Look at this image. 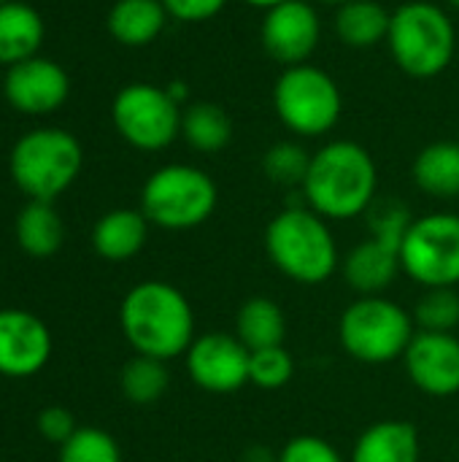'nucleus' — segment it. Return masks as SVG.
I'll return each instance as SVG.
<instances>
[{"instance_id":"34","label":"nucleus","mask_w":459,"mask_h":462,"mask_svg":"<svg viewBox=\"0 0 459 462\" xmlns=\"http://www.w3.org/2000/svg\"><path fill=\"white\" fill-rule=\"evenodd\" d=\"M243 3H249V5H254V8H273V5H279V3H284V0H243Z\"/></svg>"},{"instance_id":"10","label":"nucleus","mask_w":459,"mask_h":462,"mask_svg":"<svg viewBox=\"0 0 459 462\" xmlns=\"http://www.w3.org/2000/svg\"><path fill=\"white\" fill-rule=\"evenodd\" d=\"M403 273L425 290L459 284V217L436 211L417 217L400 246Z\"/></svg>"},{"instance_id":"15","label":"nucleus","mask_w":459,"mask_h":462,"mask_svg":"<svg viewBox=\"0 0 459 462\" xmlns=\"http://www.w3.org/2000/svg\"><path fill=\"white\" fill-rule=\"evenodd\" d=\"M403 365L411 384L430 398H452L459 393V338L454 333L417 330Z\"/></svg>"},{"instance_id":"28","label":"nucleus","mask_w":459,"mask_h":462,"mask_svg":"<svg viewBox=\"0 0 459 462\" xmlns=\"http://www.w3.org/2000/svg\"><path fill=\"white\" fill-rule=\"evenodd\" d=\"M308 165H311V154L295 141H279L262 157L265 176L279 187H303Z\"/></svg>"},{"instance_id":"14","label":"nucleus","mask_w":459,"mask_h":462,"mask_svg":"<svg viewBox=\"0 0 459 462\" xmlns=\"http://www.w3.org/2000/svg\"><path fill=\"white\" fill-rule=\"evenodd\" d=\"M319 35H322L319 16L314 5L306 0H284L268 8L260 27L262 49L284 68L303 65L314 54Z\"/></svg>"},{"instance_id":"37","label":"nucleus","mask_w":459,"mask_h":462,"mask_svg":"<svg viewBox=\"0 0 459 462\" xmlns=\"http://www.w3.org/2000/svg\"><path fill=\"white\" fill-rule=\"evenodd\" d=\"M3 3H8V0H0V5H3Z\"/></svg>"},{"instance_id":"36","label":"nucleus","mask_w":459,"mask_h":462,"mask_svg":"<svg viewBox=\"0 0 459 462\" xmlns=\"http://www.w3.org/2000/svg\"><path fill=\"white\" fill-rule=\"evenodd\" d=\"M449 3H452V5H454V8H459V0H449Z\"/></svg>"},{"instance_id":"22","label":"nucleus","mask_w":459,"mask_h":462,"mask_svg":"<svg viewBox=\"0 0 459 462\" xmlns=\"http://www.w3.org/2000/svg\"><path fill=\"white\" fill-rule=\"evenodd\" d=\"M414 181L417 187L441 200L459 198V143L457 141H436L425 146L414 160Z\"/></svg>"},{"instance_id":"33","label":"nucleus","mask_w":459,"mask_h":462,"mask_svg":"<svg viewBox=\"0 0 459 462\" xmlns=\"http://www.w3.org/2000/svg\"><path fill=\"white\" fill-rule=\"evenodd\" d=\"M168 16L179 19V22H206L211 16H216L227 0H162Z\"/></svg>"},{"instance_id":"5","label":"nucleus","mask_w":459,"mask_h":462,"mask_svg":"<svg viewBox=\"0 0 459 462\" xmlns=\"http://www.w3.org/2000/svg\"><path fill=\"white\" fill-rule=\"evenodd\" d=\"M81 162L84 152L76 135L60 127H38L14 143L8 171L30 200L51 203L76 181Z\"/></svg>"},{"instance_id":"23","label":"nucleus","mask_w":459,"mask_h":462,"mask_svg":"<svg viewBox=\"0 0 459 462\" xmlns=\"http://www.w3.org/2000/svg\"><path fill=\"white\" fill-rule=\"evenodd\" d=\"M392 14L376 0H349L338 8L335 32L352 49H371L390 35Z\"/></svg>"},{"instance_id":"13","label":"nucleus","mask_w":459,"mask_h":462,"mask_svg":"<svg viewBox=\"0 0 459 462\" xmlns=\"http://www.w3.org/2000/svg\"><path fill=\"white\" fill-rule=\"evenodd\" d=\"M3 95L8 106L27 116H46L62 108L70 95V79L54 60L30 57L5 70Z\"/></svg>"},{"instance_id":"20","label":"nucleus","mask_w":459,"mask_h":462,"mask_svg":"<svg viewBox=\"0 0 459 462\" xmlns=\"http://www.w3.org/2000/svg\"><path fill=\"white\" fill-rule=\"evenodd\" d=\"M233 333L249 352L284 346L287 338V317L273 298L254 295L243 300L235 311Z\"/></svg>"},{"instance_id":"16","label":"nucleus","mask_w":459,"mask_h":462,"mask_svg":"<svg viewBox=\"0 0 459 462\" xmlns=\"http://www.w3.org/2000/svg\"><path fill=\"white\" fill-rule=\"evenodd\" d=\"M51 355L46 325L19 309L0 311V374L24 379L38 374Z\"/></svg>"},{"instance_id":"29","label":"nucleus","mask_w":459,"mask_h":462,"mask_svg":"<svg viewBox=\"0 0 459 462\" xmlns=\"http://www.w3.org/2000/svg\"><path fill=\"white\" fill-rule=\"evenodd\" d=\"M60 462H122L119 444L100 428H78L60 452Z\"/></svg>"},{"instance_id":"25","label":"nucleus","mask_w":459,"mask_h":462,"mask_svg":"<svg viewBox=\"0 0 459 462\" xmlns=\"http://www.w3.org/2000/svg\"><path fill=\"white\" fill-rule=\"evenodd\" d=\"M181 135L195 152L214 154L230 143L233 122L216 103H192L181 114Z\"/></svg>"},{"instance_id":"8","label":"nucleus","mask_w":459,"mask_h":462,"mask_svg":"<svg viewBox=\"0 0 459 462\" xmlns=\"http://www.w3.org/2000/svg\"><path fill=\"white\" fill-rule=\"evenodd\" d=\"M219 192L208 173L195 165H165L141 189L143 217L162 230H192L211 219Z\"/></svg>"},{"instance_id":"18","label":"nucleus","mask_w":459,"mask_h":462,"mask_svg":"<svg viewBox=\"0 0 459 462\" xmlns=\"http://www.w3.org/2000/svg\"><path fill=\"white\" fill-rule=\"evenodd\" d=\"M149 219L135 208H114L97 219L92 230V246L103 260L124 263L135 257L149 238Z\"/></svg>"},{"instance_id":"31","label":"nucleus","mask_w":459,"mask_h":462,"mask_svg":"<svg viewBox=\"0 0 459 462\" xmlns=\"http://www.w3.org/2000/svg\"><path fill=\"white\" fill-rule=\"evenodd\" d=\"M276 462H346L344 455L322 436H311V433H303V436H295L289 439L281 452L276 455Z\"/></svg>"},{"instance_id":"35","label":"nucleus","mask_w":459,"mask_h":462,"mask_svg":"<svg viewBox=\"0 0 459 462\" xmlns=\"http://www.w3.org/2000/svg\"><path fill=\"white\" fill-rule=\"evenodd\" d=\"M317 3H325V5H338V8H341V5H346L349 0H317Z\"/></svg>"},{"instance_id":"32","label":"nucleus","mask_w":459,"mask_h":462,"mask_svg":"<svg viewBox=\"0 0 459 462\" xmlns=\"http://www.w3.org/2000/svg\"><path fill=\"white\" fill-rule=\"evenodd\" d=\"M38 430H41V436H43L46 441L62 447L78 428H76V420H73V414H70L68 409H62V406H49V409H43L41 417H38Z\"/></svg>"},{"instance_id":"1","label":"nucleus","mask_w":459,"mask_h":462,"mask_svg":"<svg viewBox=\"0 0 459 462\" xmlns=\"http://www.w3.org/2000/svg\"><path fill=\"white\" fill-rule=\"evenodd\" d=\"M379 171L371 152L354 141H330L317 154L303 181V200L327 222L368 214L376 203Z\"/></svg>"},{"instance_id":"24","label":"nucleus","mask_w":459,"mask_h":462,"mask_svg":"<svg viewBox=\"0 0 459 462\" xmlns=\"http://www.w3.org/2000/svg\"><path fill=\"white\" fill-rule=\"evenodd\" d=\"M62 219L51 203L30 200L16 219V241L30 257H51L62 246Z\"/></svg>"},{"instance_id":"30","label":"nucleus","mask_w":459,"mask_h":462,"mask_svg":"<svg viewBox=\"0 0 459 462\" xmlns=\"http://www.w3.org/2000/svg\"><path fill=\"white\" fill-rule=\"evenodd\" d=\"M295 376V360L284 346H271L252 352L249 357V384L257 390H281Z\"/></svg>"},{"instance_id":"4","label":"nucleus","mask_w":459,"mask_h":462,"mask_svg":"<svg viewBox=\"0 0 459 462\" xmlns=\"http://www.w3.org/2000/svg\"><path fill=\"white\" fill-rule=\"evenodd\" d=\"M365 217L371 236L354 244L346 257H341L344 282L357 292V298L384 295L403 273L400 246L414 222L409 206L400 200H376Z\"/></svg>"},{"instance_id":"21","label":"nucleus","mask_w":459,"mask_h":462,"mask_svg":"<svg viewBox=\"0 0 459 462\" xmlns=\"http://www.w3.org/2000/svg\"><path fill=\"white\" fill-rule=\"evenodd\" d=\"M168 11L162 0H116L108 11V32L122 46H149L165 30Z\"/></svg>"},{"instance_id":"2","label":"nucleus","mask_w":459,"mask_h":462,"mask_svg":"<svg viewBox=\"0 0 459 462\" xmlns=\"http://www.w3.org/2000/svg\"><path fill=\"white\" fill-rule=\"evenodd\" d=\"M119 322L135 355L173 360L187 355L195 341V311L187 295L168 282L135 284L119 309Z\"/></svg>"},{"instance_id":"26","label":"nucleus","mask_w":459,"mask_h":462,"mask_svg":"<svg viewBox=\"0 0 459 462\" xmlns=\"http://www.w3.org/2000/svg\"><path fill=\"white\" fill-rule=\"evenodd\" d=\"M119 384H122V393H124V398L130 403L151 406V403H157L168 393L170 374H168V365L162 360H154V357H146V355H135L122 368Z\"/></svg>"},{"instance_id":"27","label":"nucleus","mask_w":459,"mask_h":462,"mask_svg":"<svg viewBox=\"0 0 459 462\" xmlns=\"http://www.w3.org/2000/svg\"><path fill=\"white\" fill-rule=\"evenodd\" d=\"M411 317H414L417 330H425V333H454L459 328L457 287L425 290V295L417 300Z\"/></svg>"},{"instance_id":"19","label":"nucleus","mask_w":459,"mask_h":462,"mask_svg":"<svg viewBox=\"0 0 459 462\" xmlns=\"http://www.w3.org/2000/svg\"><path fill=\"white\" fill-rule=\"evenodd\" d=\"M43 19L41 14L19 0L0 5V65L11 68L22 60L38 54L43 43Z\"/></svg>"},{"instance_id":"17","label":"nucleus","mask_w":459,"mask_h":462,"mask_svg":"<svg viewBox=\"0 0 459 462\" xmlns=\"http://www.w3.org/2000/svg\"><path fill=\"white\" fill-rule=\"evenodd\" d=\"M419 430L406 420H381L360 433L349 462H419Z\"/></svg>"},{"instance_id":"11","label":"nucleus","mask_w":459,"mask_h":462,"mask_svg":"<svg viewBox=\"0 0 459 462\" xmlns=\"http://www.w3.org/2000/svg\"><path fill=\"white\" fill-rule=\"evenodd\" d=\"M116 133L141 152H160L181 135V108L168 89L154 84H127L111 106Z\"/></svg>"},{"instance_id":"9","label":"nucleus","mask_w":459,"mask_h":462,"mask_svg":"<svg viewBox=\"0 0 459 462\" xmlns=\"http://www.w3.org/2000/svg\"><path fill=\"white\" fill-rule=\"evenodd\" d=\"M273 108L284 127L303 138H319L341 116V89L330 73L308 62L284 68L273 87Z\"/></svg>"},{"instance_id":"12","label":"nucleus","mask_w":459,"mask_h":462,"mask_svg":"<svg viewBox=\"0 0 459 462\" xmlns=\"http://www.w3.org/2000/svg\"><path fill=\"white\" fill-rule=\"evenodd\" d=\"M252 352L238 341L235 333H200L184 355L192 384L214 395H230L249 384Z\"/></svg>"},{"instance_id":"6","label":"nucleus","mask_w":459,"mask_h":462,"mask_svg":"<svg viewBox=\"0 0 459 462\" xmlns=\"http://www.w3.org/2000/svg\"><path fill=\"white\" fill-rule=\"evenodd\" d=\"M414 336L417 325L411 311L387 295L357 298L344 309L338 319L341 349L365 365H387L403 360Z\"/></svg>"},{"instance_id":"7","label":"nucleus","mask_w":459,"mask_h":462,"mask_svg":"<svg viewBox=\"0 0 459 462\" xmlns=\"http://www.w3.org/2000/svg\"><path fill=\"white\" fill-rule=\"evenodd\" d=\"M387 43L400 70L414 79H433L454 60L457 35L444 8L414 0L392 14Z\"/></svg>"},{"instance_id":"3","label":"nucleus","mask_w":459,"mask_h":462,"mask_svg":"<svg viewBox=\"0 0 459 462\" xmlns=\"http://www.w3.org/2000/svg\"><path fill=\"white\" fill-rule=\"evenodd\" d=\"M265 252L276 271L295 284L314 287L341 271V252L330 225L308 206H289L268 222Z\"/></svg>"}]
</instances>
